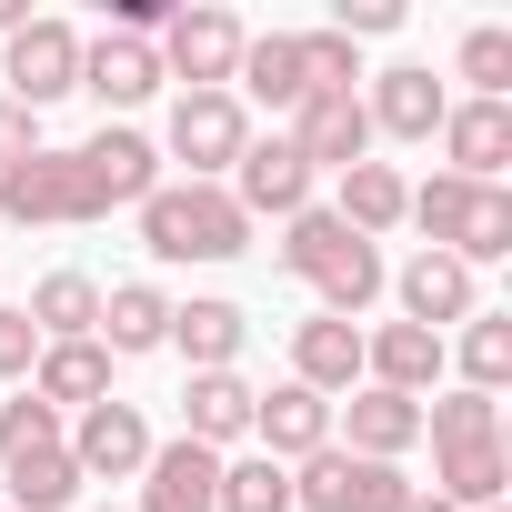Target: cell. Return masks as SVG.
I'll list each match as a JSON object with an SVG mask.
<instances>
[{
	"label": "cell",
	"mask_w": 512,
	"mask_h": 512,
	"mask_svg": "<svg viewBox=\"0 0 512 512\" xmlns=\"http://www.w3.org/2000/svg\"><path fill=\"white\" fill-rule=\"evenodd\" d=\"M81 161H91V181H101V201H111V211H141V201L161 191V151H151L141 131H121V121H111V131H91V141H81Z\"/></svg>",
	"instance_id": "20"
},
{
	"label": "cell",
	"mask_w": 512,
	"mask_h": 512,
	"mask_svg": "<svg viewBox=\"0 0 512 512\" xmlns=\"http://www.w3.org/2000/svg\"><path fill=\"white\" fill-rule=\"evenodd\" d=\"M61 442V412L41 402V392H11L0 402V462H21V452H51Z\"/></svg>",
	"instance_id": "36"
},
{
	"label": "cell",
	"mask_w": 512,
	"mask_h": 512,
	"mask_svg": "<svg viewBox=\"0 0 512 512\" xmlns=\"http://www.w3.org/2000/svg\"><path fill=\"white\" fill-rule=\"evenodd\" d=\"M251 221H292V211H312V171H302V151L272 131V141H251L241 161H231V181H221Z\"/></svg>",
	"instance_id": "11"
},
{
	"label": "cell",
	"mask_w": 512,
	"mask_h": 512,
	"mask_svg": "<svg viewBox=\"0 0 512 512\" xmlns=\"http://www.w3.org/2000/svg\"><path fill=\"white\" fill-rule=\"evenodd\" d=\"M141 512H221V452H201V442H151V462H141Z\"/></svg>",
	"instance_id": "16"
},
{
	"label": "cell",
	"mask_w": 512,
	"mask_h": 512,
	"mask_svg": "<svg viewBox=\"0 0 512 512\" xmlns=\"http://www.w3.org/2000/svg\"><path fill=\"white\" fill-rule=\"evenodd\" d=\"M332 31L342 41H382V31H402V0H332Z\"/></svg>",
	"instance_id": "38"
},
{
	"label": "cell",
	"mask_w": 512,
	"mask_h": 512,
	"mask_svg": "<svg viewBox=\"0 0 512 512\" xmlns=\"http://www.w3.org/2000/svg\"><path fill=\"white\" fill-rule=\"evenodd\" d=\"M31 362H41V332H31V312H11V302H0V382H31Z\"/></svg>",
	"instance_id": "37"
},
{
	"label": "cell",
	"mask_w": 512,
	"mask_h": 512,
	"mask_svg": "<svg viewBox=\"0 0 512 512\" xmlns=\"http://www.w3.org/2000/svg\"><path fill=\"white\" fill-rule=\"evenodd\" d=\"M282 141L302 151V171H352V161H372L362 91H312V101H292V131H282Z\"/></svg>",
	"instance_id": "9"
},
{
	"label": "cell",
	"mask_w": 512,
	"mask_h": 512,
	"mask_svg": "<svg viewBox=\"0 0 512 512\" xmlns=\"http://www.w3.org/2000/svg\"><path fill=\"white\" fill-rule=\"evenodd\" d=\"M412 512H452V502H432V492H412Z\"/></svg>",
	"instance_id": "41"
},
{
	"label": "cell",
	"mask_w": 512,
	"mask_h": 512,
	"mask_svg": "<svg viewBox=\"0 0 512 512\" xmlns=\"http://www.w3.org/2000/svg\"><path fill=\"white\" fill-rule=\"evenodd\" d=\"M442 111H452V101H442V81H432L422 61H392V71L362 91L372 141H382V131H392V141H432V131H442Z\"/></svg>",
	"instance_id": "15"
},
{
	"label": "cell",
	"mask_w": 512,
	"mask_h": 512,
	"mask_svg": "<svg viewBox=\"0 0 512 512\" xmlns=\"http://www.w3.org/2000/svg\"><path fill=\"white\" fill-rule=\"evenodd\" d=\"M422 442H432V452L502 442V402H492V392H442V402H422Z\"/></svg>",
	"instance_id": "31"
},
{
	"label": "cell",
	"mask_w": 512,
	"mask_h": 512,
	"mask_svg": "<svg viewBox=\"0 0 512 512\" xmlns=\"http://www.w3.org/2000/svg\"><path fill=\"white\" fill-rule=\"evenodd\" d=\"M241 342H251L241 302H171V352H181L191 372H231Z\"/></svg>",
	"instance_id": "23"
},
{
	"label": "cell",
	"mask_w": 512,
	"mask_h": 512,
	"mask_svg": "<svg viewBox=\"0 0 512 512\" xmlns=\"http://www.w3.org/2000/svg\"><path fill=\"white\" fill-rule=\"evenodd\" d=\"M241 151H251V111L231 91H181L171 101V161H191V181H231Z\"/></svg>",
	"instance_id": "8"
},
{
	"label": "cell",
	"mask_w": 512,
	"mask_h": 512,
	"mask_svg": "<svg viewBox=\"0 0 512 512\" xmlns=\"http://www.w3.org/2000/svg\"><path fill=\"white\" fill-rule=\"evenodd\" d=\"M0 221H111V201L81 151H31L21 171H0Z\"/></svg>",
	"instance_id": "5"
},
{
	"label": "cell",
	"mask_w": 512,
	"mask_h": 512,
	"mask_svg": "<svg viewBox=\"0 0 512 512\" xmlns=\"http://www.w3.org/2000/svg\"><path fill=\"white\" fill-rule=\"evenodd\" d=\"M282 272H292V282H312L332 322H352V312H372V302H382V282H392V272H382V241H362V231H342V221H332L322 201L282 221Z\"/></svg>",
	"instance_id": "1"
},
{
	"label": "cell",
	"mask_w": 512,
	"mask_h": 512,
	"mask_svg": "<svg viewBox=\"0 0 512 512\" xmlns=\"http://www.w3.org/2000/svg\"><path fill=\"white\" fill-rule=\"evenodd\" d=\"M0 482H11V512H71L81 502V462L51 442V452H21V462H0Z\"/></svg>",
	"instance_id": "30"
},
{
	"label": "cell",
	"mask_w": 512,
	"mask_h": 512,
	"mask_svg": "<svg viewBox=\"0 0 512 512\" xmlns=\"http://www.w3.org/2000/svg\"><path fill=\"white\" fill-rule=\"evenodd\" d=\"M251 432H262V462H312L322 442H332V402L322 392H302V382H272V392H251Z\"/></svg>",
	"instance_id": "12"
},
{
	"label": "cell",
	"mask_w": 512,
	"mask_h": 512,
	"mask_svg": "<svg viewBox=\"0 0 512 512\" xmlns=\"http://www.w3.org/2000/svg\"><path fill=\"white\" fill-rule=\"evenodd\" d=\"M402 201H412V181H402L392 161H352V171H342L332 221H342V231H362V241H382V231H402Z\"/></svg>",
	"instance_id": "26"
},
{
	"label": "cell",
	"mask_w": 512,
	"mask_h": 512,
	"mask_svg": "<svg viewBox=\"0 0 512 512\" xmlns=\"http://www.w3.org/2000/svg\"><path fill=\"white\" fill-rule=\"evenodd\" d=\"M292 382L302 392H362V322H332V312H312L302 332H292Z\"/></svg>",
	"instance_id": "19"
},
{
	"label": "cell",
	"mask_w": 512,
	"mask_h": 512,
	"mask_svg": "<svg viewBox=\"0 0 512 512\" xmlns=\"http://www.w3.org/2000/svg\"><path fill=\"white\" fill-rule=\"evenodd\" d=\"M141 251L151 262H231V251H251V211L221 181H161L141 201Z\"/></svg>",
	"instance_id": "3"
},
{
	"label": "cell",
	"mask_w": 512,
	"mask_h": 512,
	"mask_svg": "<svg viewBox=\"0 0 512 512\" xmlns=\"http://www.w3.org/2000/svg\"><path fill=\"white\" fill-rule=\"evenodd\" d=\"M292 41H302V101L312 91H362V51L342 31H292Z\"/></svg>",
	"instance_id": "34"
},
{
	"label": "cell",
	"mask_w": 512,
	"mask_h": 512,
	"mask_svg": "<svg viewBox=\"0 0 512 512\" xmlns=\"http://www.w3.org/2000/svg\"><path fill=\"white\" fill-rule=\"evenodd\" d=\"M502 382H512V312H472L462 322V392L502 402Z\"/></svg>",
	"instance_id": "32"
},
{
	"label": "cell",
	"mask_w": 512,
	"mask_h": 512,
	"mask_svg": "<svg viewBox=\"0 0 512 512\" xmlns=\"http://www.w3.org/2000/svg\"><path fill=\"white\" fill-rule=\"evenodd\" d=\"M432 141L452 151L462 181H502V161H512V101H452Z\"/></svg>",
	"instance_id": "18"
},
{
	"label": "cell",
	"mask_w": 512,
	"mask_h": 512,
	"mask_svg": "<svg viewBox=\"0 0 512 512\" xmlns=\"http://www.w3.org/2000/svg\"><path fill=\"white\" fill-rule=\"evenodd\" d=\"M0 512H11V502H0Z\"/></svg>",
	"instance_id": "42"
},
{
	"label": "cell",
	"mask_w": 512,
	"mask_h": 512,
	"mask_svg": "<svg viewBox=\"0 0 512 512\" xmlns=\"http://www.w3.org/2000/svg\"><path fill=\"white\" fill-rule=\"evenodd\" d=\"M362 382H372V392H402V402H422V392L442 382V332H412V322H382V332H362Z\"/></svg>",
	"instance_id": "17"
},
{
	"label": "cell",
	"mask_w": 512,
	"mask_h": 512,
	"mask_svg": "<svg viewBox=\"0 0 512 512\" xmlns=\"http://www.w3.org/2000/svg\"><path fill=\"white\" fill-rule=\"evenodd\" d=\"M41 151V111H21V101H0V171H21Z\"/></svg>",
	"instance_id": "39"
},
{
	"label": "cell",
	"mask_w": 512,
	"mask_h": 512,
	"mask_svg": "<svg viewBox=\"0 0 512 512\" xmlns=\"http://www.w3.org/2000/svg\"><path fill=\"white\" fill-rule=\"evenodd\" d=\"M342 422H352V452L362 462H402L412 442H422V402H402V392H342Z\"/></svg>",
	"instance_id": "25"
},
{
	"label": "cell",
	"mask_w": 512,
	"mask_h": 512,
	"mask_svg": "<svg viewBox=\"0 0 512 512\" xmlns=\"http://www.w3.org/2000/svg\"><path fill=\"white\" fill-rule=\"evenodd\" d=\"M0 101H21V111H51L61 91H81V31L71 21H51V11H31L11 41H0Z\"/></svg>",
	"instance_id": "6"
},
{
	"label": "cell",
	"mask_w": 512,
	"mask_h": 512,
	"mask_svg": "<svg viewBox=\"0 0 512 512\" xmlns=\"http://www.w3.org/2000/svg\"><path fill=\"white\" fill-rule=\"evenodd\" d=\"M241 41H251V31L221 11V0H191V11H171V21H161V41H151V51H161V71H171V81H191V91H231Z\"/></svg>",
	"instance_id": "7"
},
{
	"label": "cell",
	"mask_w": 512,
	"mask_h": 512,
	"mask_svg": "<svg viewBox=\"0 0 512 512\" xmlns=\"http://www.w3.org/2000/svg\"><path fill=\"white\" fill-rule=\"evenodd\" d=\"M502 482H512V452L502 442L432 452V502H452V512H502Z\"/></svg>",
	"instance_id": "27"
},
{
	"label": "cell",
	"mask_w": 512,
	"mask_h": 512,
	"mask_svg": "<svg viewBox=\"0 0 512 512\" xmlns=\"http://www.w3.org/2000/svg\"><path fill=\"white\" fill-rule=\"evenodd\" d=\"M392 292H402V322L412 332H442V322H472L482 312V292H472V272L452 262V251H412V262L392 272Z\"/></svg>",
	"instance_id": "13"
},
{
	"label": "cell",
	"mask_w": 512,
	"mask_h": 512,
	"mask_svg": "<svg viewBox=\"0 0 512 512\" xmlns=\"http://www.w3.org/2000/svg\"><path fill=\"white\" fill-rule=\"evenodd\" d=\"M272 101V111H292L302 101V41L292 31H262V41H241V71H231V101Z\"/></svg>",
	"instance_id": "29"
},
{
	"label": "cell",
	"mask_w": 512,
	"mask_h": 512,
	"mask_svg": "<svg viewBox=\"0 0 512 512\" xmlns=\"http://www.w3.org/2000/svg\"><path fill=\"white\" fill-rule=\"evenodd\" d=\"M402 221H422V251H452L462 272H482V262H502V251H512V191H502V181L432 171V181L402 201Z\"/></svg>",
	"instance_id": "2"
},
{
	"label": "cell",
	"mask_w": 512,
	"mask_h": 512,
	"mask_svg": "<svg viewBox=\"0 0 512 512\" xmlns=\"http://www.w3.org/2000/svg\"><path fill=\"white\" fill-rule=\"evenodd\" d=\"M21 21H31V0H0V41H11V31H21Z\"/></svg>",
	"instance_id": "40"
},
{
	"label": "cell",
	"mask_w": 512,
	"mask_h": 512,
	"mask_svg": "<svg viewBox=\"0 0 512 512\" xmlns=\"http://www.w3.org/2000/svg\"><path fill=\"white\" fill-rule=\"evenodd\" d=\"M21 392H41L51 412H91V402H111V352L101 342H41Z\"/></svg>",
	"instance_id": "21"
},
{
	"label": "cell",
	"mask_w": 512,
	"mask_h": 512,
	"mask_svg": "<svg viewBox=\"0 0 512 512\" xmlns=\"http://www.w3.org/2000/svg\"><path fill=\"white\" fill-rule=\"evenodd\" d=\"M71 462H81V482H131L141 462H151V422L111 392V402H91L81 422H71V442H61Z\"/></svg>",
	"instance_id": "10"
},
{
	"label": "cell",
	"mask_w": 512,
	"mask_h": 512,
	"mask_svg": "<svg viewBox=\"0 0 512 512\" xmlns=\"http://www.w3.org/2000/svg\"><path fill=\"white\" fill-rule=\"evenodd\" d=\"M462 81H472V101H502V91H512V31H502V21L462 31Z\"/></svg>",
	"instance_id": "35"
},
{
	"label": "cell",
	"mask_w": 512,
	"mask_h": 512,
	"mask_svg": "<svg viewBox=\"0 0 512 512\" xmlns=\"http://www.w3.org/2000/svg\"><path fill=\"white\" fill-rule=\"evenodd\" d=\"M422 482H402V462H362L342 442H322L312 462H292V502L302 512H412Z\"/></svg>",
	"instance_id": "4"
},
{
	"label": "cell",
	"mask_w": 512,
	"mask_h": 512,
	"mask_svg": "<svg viewBox=\"0 0 512 512\" xmlns=\"http://www.w3.org/2000/svg\"><path fill=\"white\" fill-rule=\"evenodd\" d=\"M111 362L121 352H161L171 342V292L161 282H121V292H101V332H91Z\"/></svg>",
	"instance_id": "22"
},
{
	"label": "cell",
	"mask_w": 512,
	"mask_h": 512,
	"mask_svg": "<svg viewBox=\"0 0 512 512\" xmlns=\"http://www.w3.org/2000/svg\"><path fill=\"white\" fill-rule=\"evenodd\" d=\"M241 432H251V382H241V372H191V392H181V442L221 452V442H241Z\"/></svg>",
	"instance_id": "24"
},
{
	"label": "cell",
	"mask_w": 512,
	"mask_h": 512,
	"mask_svg": "<svg viewBox=\"0 0 512 512\" xmlns=\"http://www.w3.org/2000/svg\"><path fill=\"white\" fill-rule=\"evenodd\" d=\"M161 81H171V71H161V51H151V41H121V31L81 41V91H91L101 111H141Z\"/></svg>",
	"instance_id": "14"
},
{
	"label": "cell",
	"mask_w": 512,
	"mask_h": 512,
	"mask_svg": "<svg viewBox=\"0 0 512 512\" xmlns=\"http://www.w3.org/2000/svg\"><path fill=\"white\" fill-rule=\"evenodd\" d=\"M21 312H31L41 342H91V332H101V282H91V272H51Z\"/></svg>",
	"instance_id": "28"
},
{
	"label": "cell",
	"mask_w": 512,
	"mask_h": 512,
	"mask_svg": "<svg viewBox=\"0 0 512 512\" xmlns=\"http://www.w3.org/2000/svg\"><path fill=\"white\" fill-rule=\"evenodd\" d=\"M221 512H292V472L282 462H221Z\"/></svg>",
	"instance_id": "33"
}]
</instances>
